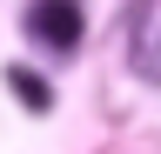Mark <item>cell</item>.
<instances>
[{"mask_svg": "<svg viewBox=\"0 0 161 154\" xmlns=\"http://www.w3.org/2000/svg\"><path fill=\"white\" fill-rule=\"evenodd\" d=\"M128 61L141 81L161 87V0H141L134 7V27H128Z\"/></svg>", "mask_w": 161, "mask_h": 154, "instance_id": "7a4b0ae2", "label": "cell"}, {"mask_svg": "<svg viewBox=\"0 0 161 154\" xmlns=\"http://www.w3.org/2000/svg\"><path fill=\"white\" fill-rule=\"evenodd\" d=\"M20 27H27V40H40L47 54H74V47H80V27H87V13H80V0H27Z\"/></svg>", "mask_w": 161, "mask_h": 154, "instance_id": "6da1fadb", "label": "cell"}, {"mask_svg": "<svg viewBox=\"0 0 161 154\" xmlns=\"http://www.w3.org/2000/svg\"><path fill=\"white\" fill-rule=\"evenodd\" d=\"M14 87H20V101H27V107H47V81H27V74H14Z\"/></svg>", "mask_w": 161, "mask_h": 154, "instance_id": "3957f363", "label": "cell"}]
</instances>
